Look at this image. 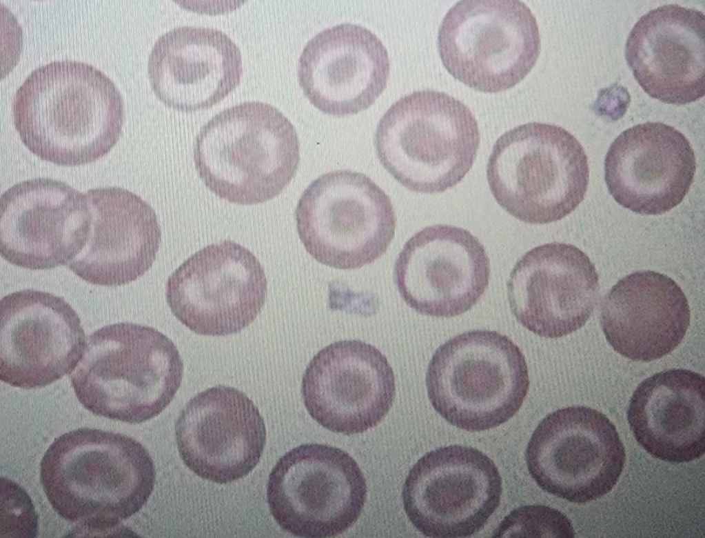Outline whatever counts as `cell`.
Wrapping results in <instances>:
<instances>
[{
  "mask_svg": "<svg viewBox=\"0 0 705 538\" xmlns=\"http://www.w3.org/2000/svg\"><path fill=\"white\" fill-rule=\"evenodd\" d=\"M502 482L495 463L469 446H442L424 455L402 490L405 513L429 537H470L499 506Z\"/></svg>",
  "mask_w": 705,
  "mask_h": 538,
  "instance_id": "12",
  "label": "cell"
},
{
  "mask_svg": "<svg viewBox=\"0 0 705 538\" xmlns=\"http://www.w3.org/2000/svg\"><path fill=\"white\" fill-rule=\"evenodd\" d=\"M147 68L152 88L163 103L193 112L212 107L239 84L243 61L239 47L223 31L181 26L159 37Z\"/></svg>",
  "mask_w": 705,
  "mask_h": 538,
  "instance_id": "23",
  "label": "cell"
},
{
  "mask_svg": "<svg viewBox=\"0 0 705 538\" xmlns=\"http://www.w3.org/2000/svg\"><path fill=\"white\" fill-rule=\"evenodd\" d=\"M267 281L256 257L230 239L198 250L168 277L173 315L196 334L227 336L251 324L265 303Z\"/></svg>",
  "mask_w": 705,
  "mask_h": 538,
  "instance_id": "13",
  "label": "cell"
},
{
  "mask_svg": "<svg viewBox=\"0 0 705 538\" xmlns=\"http://www.w3.org/2000/svg\"><path fill=\"white\" fill-rule=\"evenodd\" d=\"M92 221L87 243L68 264L92 284L118 286L143 276L161 243L154 210L141 197L120 187L86 192Z\"/></svg>",
  "mask_w": 705,
  "mask_h": 538,
  "instance_id": "24",
  "label": "cell"
},
{
  "mask_svg": "<svg viewBox=\"0 0 705 538\" xmlns=\"http://www.w3.org/2000/svg\"><path fill=\"white\" fill-rule=\"evenodd\" d=\"M91 221L86 193L50 178L17 183L1 197V255L30 270L68 266L87 243Z\"/></svg>",
  "mask_w": 705,
  "mask_h": 538,
  "instance_id": "16",
  "label": "cell"
},
{
  "mask_svg": "<svg viewBox=\"0 0 705 538\" xmlns=\"http://www.w3.org/2000/svg\"><path fill=\"white\" fill-rule=\"evenodd\" d=\"M486 172L500 206L533 225L559 221L575 210L589 181L587 156L578 140L561 126L538 121L503 133Z\"/></svg>",
  "mask_w": 705,
  "mask_h": 538,
  "instance_id": "6",
  "label": "cell"
},
{
  "mask_svg": "<svg viewBox=\"0 0 705 538\" xmlns=\"http://www.w3.org/2000/svg\"><path fill=\"white\" fill-rule=\"evenodd\" d=\"M14 124L25 146L63 166L92 163L119 139L124 101L114 82L92 64L54 60L33 70L12 100Z\"/></svg>",
  "mask_w": 705,
  "mask_h": 538,
  "instance_id": "1",
  "label": "cell"
},
{
  "mask_svg": "<svg viewBox=\"0 0 705 538\" xmlns=\"http://www.w3.org/2000/svg\"><path fill=\"white\" fill-rule=\"evenodd\" d=\"M600 323L622 356L649 362L671 352L690 324L688 301L671 277L652 270L631 273L604 297Z\"/></svg>",
  "mask_w": 705,
  "mask_h": 538,
  "instance_id": "25",
  "label": "cell"
},
{
  "mask_svg": "<svg viewBox=\"0 0 705 538\" xmlns=\"http://www.w3.org/2000/svg\"><path fill=\"white\" fill-rule=\"evenodd\" d=\"M301 393L309 415L320 425L343 435L377 426L391 408L395 377L386 357L360 340L329 344L311 359Z\"/></svg>",
  "mask_w": 705,
  "mask_h": 538,
  "instance_id": "17",
  "label": "cell"
},
{
  "mask_svg": "<svg viewBox=\"0 0 705 538\" xmlns=\"http://www.w3.org/2000/svg\"><path fill=\"white\" fill-rule=\"evenodd\" d=\"M536 18L519 0H461L438 29V50L446 70L476 90L496 93L513 88L540 52Z\"/></svg>",
  "mask_w": 705,
  "mask_h": 538,
  "instance_id": "9",
  "label": "cell"
},
{
  "mask_svg": "<svg viewBox=\"0 0 705 538\" xmlns=\"http://www.w3.org/2000/svg\"><path fill=\"white\" fill-rule=\"evenodd\" d=\"M480 141L477 120L462 101L425 89L392 103L374 137L385 169L407 189L442 192L460 183L471 168Z\"/></svg>",
  "mask_w": 705,
  "mask_h": 538,
  "instance_id": "5",
  "label": "cell"
},
{
  "mask_svg": "<svg viewBox=\"0 0 705 538\" xmlns=\"http://www.w3.org/2000/svg\"><path fill=\"white\" fill-rule=\"evenodd\" d=\"M426 386L435 409L453 426L481 431L509 420L529 387L525 357L507 336L473 330L440 345L427 367Z\"/></svg>",
  "mask_w": 705,
  "mask_h": 538,
  "instance_id": "7",
  "label": "cell"
},
{
  "mask_svg": "<svg viewBox=\"0 0 705 538\" xmlns=\"http://www.w3.org/2000/svg\"><path fill=\"white\" fill-rule=\"evenodd\" d=\"M625 58L642 88L664 103L683 105L705 93V16L676 3L642 15L626 42Z\"/></svg>",
  "mask_w": 705,
  "mask_h": 538,
  "instance_id": "22",
  "label": "cell"
},
{
  "mask_svg": "<svg viewBox=\"0 0 705 538\" xmlns=\"http://www.w3.org/2000/svg\"><path fill=\"white\" fill-rule=\"evenodd\" d=\"M528 471L546 492L583 504L609 493L626 461L616 427L602 412L573 406L547 415L526 449Z\"/></svg>",
  "mask_w": 705,
  "mask_h": 538,
  "instance_id": "11",
  "label": "cell"
},
{
  "mask_svg": "<svg viewBox=\"0 0 705 538\" xmlns=\"http://www.w3.org/2000/svg\"><path fill=\"white\" fill-rule=\"evenodd\" d=\"M53 510L83 533H107L139 512L156 481L147 450L127 435L82 428L56 438L40 464Z\"/></svg>",
  "mask_w": 705,
  "mask_h": 538,
  "instance_id": "2",
  "label": "cell"
},
{
  "mask_svg": "<svg viewBox=\"0 0 705 538\" xmlns=\"http://www.w3.org/2000/svg\"><path fill=\"white\" fill-rule=\"evenodd\" d=\"M510 309L534 334L559 338L582 328L596 306L598 275L589 257L563 242L537 246L522 255L507 281Z\"/></svg>",
  "mask_w": 705,
  "mask_h": 538,
  "instance_id": "18",
  "label": "cell"
},
{
  "mask_svg": "<svg viewBox=\"0 0 705 538\" xmlns=\"http://www.w3.org/2000/svg\"><path fill=\"white\" fill-rule=\"evenodd\" d=\"M86 338L81 319L64 298L34 289L0 302V379L23 389L46 386L70 375Z\"/></svg>",
  "mask_w": 705,
  "mask_h": 538,
  "instance_id": "14",
  "label": "cell"
},
{
  "mask_svg": "<svg viewBox=\"0 0 705 538\" xmlns=\"http://www.w3.org/2000/svg\"><path fill=\"white\" fill-rule=\"evenodd\" d=\"M627 420L635 439L651 456L688 463L705 452V379L669 369L642 381L633 392Z\"/></svg>",
  "mask_w": 705,
  "mask_h": 538,
  "instance_id": "26",
  "label": "cell"
},
{
  "mask_svg": "<svg viewBox=\"0 0 705 538\" xmlns=\"http://www.w3.org/2000/svg\"><path fill=\"white\" fill-rule=\"evenodd\" d=\"M575 537L573 526L562 512L544 505L522 506L512 510L494 530L492 537Z\"/></svg>",
  "mask_w": 705,
  "mask_h": 538,
  "instance_id": "27",
  "label": "cell"
},
{
  "mask_svg": "<svg viewBox=\"0 0 705 538\" xmlns=\"http://www.w3.org/2000/svg\"><path fill=\"white\" fill-rule=\"evenodd\" d=\"M490 261L469 230L434 224L414 234L394 263V280L405 302L417 312L452 317L470 310L485 292Z\"/></svg>",
  "mask_w": 705,
  "mask_h": 538,
  "instance_id": "15",
  "label": "cell"
},
{
  "mask_svg": "<svg viewBox=\"0 0 705 538\" xmlns=\"http://www.w3.org/2000/svg\"><path fill=\"white\" fill-rule=\"evenodd\" d=\"M179 456L202 479L227 484L247 475L266 444L264 420L242 391L218 385L199 392L175 425Z\"/></svg>",
  "mask_w": 705,
  "mask_h": 538,
  "instance_id": "19",
  "label": "cell"
},
{
  "mask_svg": "<svg viewBox=\"0 0 705 538\" xmlns=\"http://www.w3.org/2000/svg\"><path fill=\"white\" fill-rule=\"evenodd\" d=\"M183 375V360L168 337L150 326L121 322L86 338L70 378L77 399L90 412L141 424L169 405Z\"/></svg>",
  "mask_w": 705,
  "mask_h": 538,
  "instance_id": "3",
  "label": "cell"
},
{
  "mask_svg": "<svg viewBox=\"0 0 705 538\" xmlns=\"http://www.w3.org/2000/svg\"><path fill=\"white\" fill-rule=\"evenodd\" d=\"M387 50L373 32L343 23L325 28L304 46L298 79L305 95L322 112L343 116L369 108L386 87Z\"/></svg>",
  "mask_w": 705,
  "mask_h": 538,
  "instance_id": "21",
  "label": "cell"
},
{
  "mask_svg": "<svg viewBox=\"0 0 705 538\" xmlns=\"http://www.w3.org/2000/svg\"><path fill=\"white\" fill-rule=\"evenodd\" d=\"M696 170L687 138L659 121L637 124L621 132L604 159L609 192L622 206L640 215H657L679 205Z\"/></svg>",
  "mask_w": 705,
  "mask_h": 538,
  "instance_id": "20",
  "label": "cell"
},
{
  "mask_svg": "<svg viewBox=\"0 0 705 538\" xmlns=\"http://www.w3.org/2000/svg\"><path fill=\"white\" fill-rule=\"evenodd\" d=\"M38 534V515L32 499L18 484L1 478V536L32 538Z\"/></svg>",
  "mask_w": 705,
  "mask_h": 538,
  "instance_id": "28",
  "label": "cell"
},
{
  "mask_svg": "<svg viewBox=\"0 0 705 538\" xmlns=\"http://www.w3.org/2000/svg\"><path fill=\"white\" fill-rule=\"evenodd\" d=\"M295 218L307 252L325 266L353 270L373 263L392 241L396 215L389 197L366 175L323 174L303 191Z\"/></svg>",
  "mask_w": 705,
  "mask_h": 538,
  "instance_id": "8",
  "label": "cell"
},
{
  "mask_svg": "<svg viewBox=\"0 0 705 538\" xmlns=\"http://www.w3.org/2000/svg\"><path fill=\"white\" fill-rule=\"evenodd\" d=\"M367 487L357 462L347 452L305 444L282 456L269 475L267 501L285 532L299 537L327 538L349 530L359 518Z\"/></svg>",
  "mask_w": 705,
  "mask_h": 538,
  "instance_id": "10",
  "label": "cell"
},
{
  "mask_svg": "<svg viewBox=\"0 0 705 538\" xmlns=\"http://www.w3.org/2000/svg\"><path fill=\"white\" fill-rule=\"evenodd\" d=\"M193 159L211 192L233 203L254 205L272 199L290 183L298 168L300 144L295 127L279 109L247 101L203 124Z\"/></svg>",
  "mask_w": 705,
  "mask_h": 538,
  "instance_id": "4",
  "label": "cell"
}]
</instances>
